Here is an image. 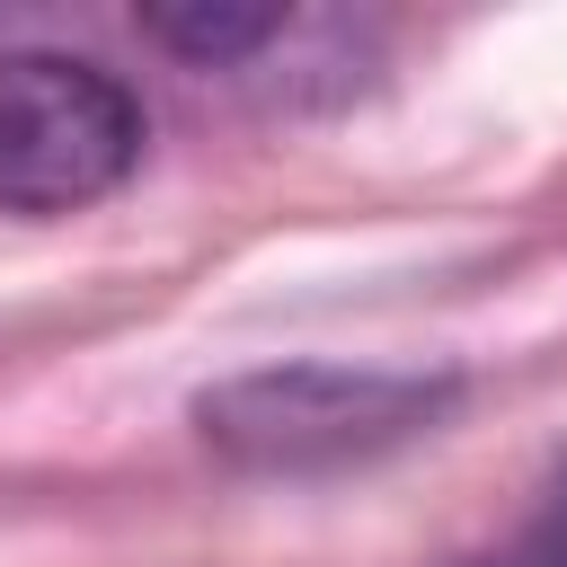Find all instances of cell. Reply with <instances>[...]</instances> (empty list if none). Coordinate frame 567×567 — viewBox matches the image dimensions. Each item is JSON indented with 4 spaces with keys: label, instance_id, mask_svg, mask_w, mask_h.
<instances>
[{
    "label": "cell",
    "instance_id": "cell-1",
    "mask_svg": "<svg viewBox=\"0 0 567 567\" xmlns=\"http://www.w3.org/2000/svg\"><path fill=\"white\" fill-rule=\"evenodd\" d=\"M461 399L452 372H381V363H266L230 372L195 399V434L230 470H346L408 434H425Z\"/></svg>",
    "mask_w": 567,
    "mask_h": 567
},
{
    "label": "cell",
    "instance_id": "cell-2",
    "mask_svg": "<svg viewBox=\"0 0 567 567\" xmlns=\"http://www.w3.org/2000/svg\"><path fill=\"white\" fill-rule=\"evenodd\" d=\"M142 159V106L80 53H0V213H80Z\"/></svg>",
    "mask_w": 567,
    "mask_h": 567
},
{
    "label": "cell",
    "instance_id": "cell-3",
    "mask_svg": "<svg viewBox=\"0 0 567 567\" xmlns=\"http://www.w3.org/2000/svg\"><path fill=\"white\" fill-rule=\"evenodd\" d=\"M142 35L151 44H168L177 62H248L257 44H275L284 35V9L275 0H159V9H142Z\"/></svg>",
    "mask_w": 567,
    "mask_h": 567
},
{
    "label": "cell",
    "instance_id": "cell-4",
    "mask_svg": "<svg viewBox=\"0 0 567 567\" xmlns=\"http://www.w3.org/2000/svg\"><path fill=\"white\" fill-rule=\"evenodd\" d=\"M461 567H567V540L558 532H532V540H505V549H478Z\"/></svg>",
    "mask_w": 567,
    "mask_h": 567
}]
</instances>
